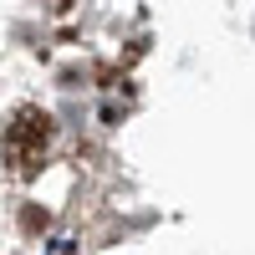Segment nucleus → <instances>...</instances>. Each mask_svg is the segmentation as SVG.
<instances>
[{
  "label": "nucleus",
  "instance_id": "obj_1",
  "mask_svg": "<svg viewBox=\"0 0 255 255\" xmlns=\"http://www.w3.org/2000/svg\"><path fill=\"white\" fill-rule=\"evenodd\" d=\"M51 118L41 108H20L10 123H5V138H0V153H5L10 174L15 179H36L41 163H46V148H51Z\"/></svg>",
  "mask_w": 255,
  "mask_h": 255
}]
</instances>
